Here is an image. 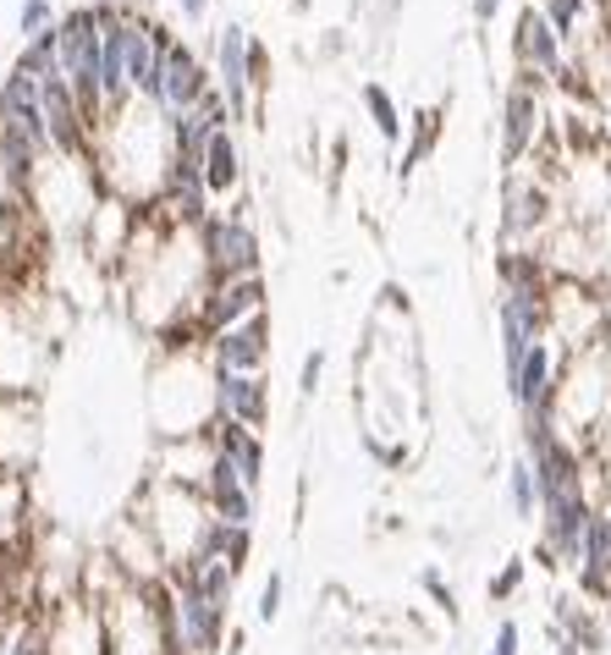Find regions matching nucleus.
I'll use <instances>...</instances> for the list:
<instances>
[{"label":"nucleus","mask_w":611,"mask_h":655,"mask_svg":"<svg viewBox=\"0 0 611 655\" xmlns=\"http://www.w3.org/2000/svg\"><path fill=\"white\" fill-rule=\"evenodd\" d=\"M154 612H160V634L171 655H215L226 645V606L204 601L193 584H176V595L160 601Z\"/></svg>","instance_id":"nucleus-1"},{"label":"nucleus","mask_w":611,"mask_h":655,"mask_svg":"<svg viewBox=\"0 0 611 655\" xmlns=\"http://www.w3.org/2000/svg\"><path fill=\"white\" fill-rule=\"evenodd\" d=\"M100 61H105V22H100V11H72L61 22V78H72V94H78L83 111H94L105 100Z\"/></svg>","instance_id":"nucleus-2"},{"label":"nucleus","mask_w":611,"mask_h":655,"mask_svg":"<svg viewBox=\"0 0 611 655\" xmlns=\"http://www.w3.org/2000/svg\"><path fill=\"white\" fill-rule=\"evenodd\" d=\"M204 270H210V287H226V282H243L254 276L259 265V243L248 232V221H204Z\"/></svg>","instance_id":"nucleus-3"},{"label":"nucleus","mask_w":611,"mask_h":655,"mask_svg":"<svg viewBox=\"0 0 611 655\" xmlns=\"http://www.w3.org/2000/svg\"><path fill=\"white\" fill-rule=\"evenodd\" d=\"M271 408L265 375H215L210 369V424H248L259 430Z\"/></svg>","instance_id":"nucleus-4"},{"label":"nucleus","mask_w":611,"mask_h":655,"mask_svg":"<svg viewBox=\"0 0 611 655\" xmlns=\"http://www.w3.org/2000/svg\"><path fill=\"white\" fill-rule=\"evenodd\" d=\"M271 326L265 315H254L248 326H232L210 336V369L215 375H265V352H271Z\"/></svg>","instance_id":"nucleus-5"},{"label":"nucleus","mask_w":611,"mask_h":655,"mask_svg":"<svg viewBox=\"0 0 611 655\" xmlns=\"http://www.w3.org/2000/svg\"><path fill=\"white\" fill-rule=\"evenodd\" d=\"M259 298H265L259 276H243V282L210 287V293H204V304H198V330L221 336V330H232V326H248V320L259 315Z\"/></svg>","instance_id":"nucleus-6"},{"label":"nucleus","mask_w":611,"mask_h":655,"mask_svg":"<svg viewBox=\"0 0 611 655\" xmlns=\"http://www.w3.org/2000/svg\"><path fill=\"white\" fill-rule=\"evenodd\" d=\"M100 22H105V61H100V89H105V105H122V100H128V89H133V72H128L133 22H122L111 6H100Z\"/></svg>","instance_id":"nucleus-7"},{"label":"nucleus","mask_w":611,"mask_h":655,"mask_svg":"<svg viewBox=\"0 0 611 655\" xmlns=\"http://www.w3.org/2000/svg\"><path fill=\"white\" fill-rule=\"evenodd\" d=\"M39 94H44V122H50V139L61 144V150H78L83 144V105H78V94H72V83L67 78H50V83H39Z\"/></svg>","instance_id":"nucleus-8"},{"label":"nucleus","mask_w":611,"mask_h":655,"mask_svg":"<svg viewBox=\"0 0 611 655\" xmlns=\"http://www.w3.org/2000/svg\"><path fill=\"white\" fill-rule=\"evenodd\" d=\"M198 100H204V72H198V61H193L187 44H171L165 50V105H176V116H182Z\"/></svg>","instance_id":"nucleus-9"},{"label":"nucleus","mask_w":611,"mask_h":655,"mask_svg":"<svg viewBox=\"0 0 611 655\" xmlns=\"http://www.w3.org/2000/svg\"><path fill=\"white\" fill-rule=\"evenodd\" d=\"M210 436H215V452H226V458L237 463L243 485L254 491L259 474H265V447H259V436H254L248 424H210Z\"/></svg>","instance_id":"nucleus-10"},{"label":"nucleus","mask_w":611,"mask_h":655,"mask_svg":"<svg viewBox=\"0 0 611 655\" xmlns=\"http://www.w3.org/2000/svg\"><path fill=\"white\" fill-rule=\"evenodd\" d=\"M182 584H193L204 601L215 606H232V590H237V567L226 556H187L182 562Z\"/></svg>","instance_id":"nucleus-11"},{"label":"nucleus","mask_w":611,"mask_h":655,"mask_svg":"<svg viewBox=\"0 0 611 655\" xmlns=\"http://www.w3.org/2000/svg\"><path fill=\"white\" fill-rule=\"evenodd\" d=\"M243 28H221V83L232 100V116L243 111V83H248V55H243Z\"/></svg>","instance_id":"nucleus-12"},{"label":"nucleus","mask_w":611,"mask_h":655,"mask_svg":"<svg viewBox=\"0 0 611 655\" xmlns=\"http://www.w3.org/2000/svg\"><path fill=\"white\" fill-rule=\"evenodd\" d=\"M518 44H523L529 61L557 66V33H551V22H546L540 11H523V22H518Z\"/></svg>","instance_id":"nucleus-13"},{"label":"nucleus","mask_w":611,"mask_h":655,"mask_svg":"<svg viewBox=\"0 0 611 655\" xmlns=\"http://www.w3.org/2000/svg\"><path fill=\"white\" fill-rule=\"evenodd\" d=\"M232 182H237V150H232L226 133H215L210 150H204V187H210V193H226Z\"/></svg>","instance_id":"nucleus-14"},{"label":"nucleus","mask_w":611,"mask_h":655,"mask_svg":"<svg viewBox=\"0 0 611 655\" xmlns=\"http://www.w3.org/2000/svg\"><path fill=\"white\" fill-rule=\"evenodd\" d=\"M529 127H534V100H529V89H518V94L507 100V161H512V155H523Z\"/></svg>","instance_id":"nucleus-15"},{"label":"nucleus","mask_w":611,"mask_h":655,"mask_svg":"<svg viewBox=\"0 0 611 655\" xmlns=\"http://www.w3.org/2000/svg\"><path fill=\"white\" fill-rule=\"evenodd\" d=\"M507 495H512V512H518V518H534V506H540V480H534V463H529V458L512 463Z\"/></svg>","instance_id":"nucleus-16"},{"label":"nucleus","mask_w":611,"mask_h":655,"mask_svg":"<svg viewBox=\"0 0 611 655\" xmlns=\"http://www.w3.org/2000/svg\"><path fill=\"white\" fill-rule=\"evenodd\" d=\"M364 105L375 111V127H380L386 139H397V127H403V122H397V105H391V94L369 83V89H364Z\"/></svg>","instance_id":"nucleus-17"},{"label":"nucleus","mask_w":611,"mask_h":655,"mask_svg":"<svg viewBox=\"0 0 611 655\" xmlns=\"http://www.w3.org/2000/svg\"><path fill=\"white\" fill-rule=\"evenodd\" d=\"M518 584H523V562H507V567H501V573L490 579V601H507V595H512Z\"/></svg>","instance_id":"nucleus-18"},{"label":"nucleus","mask_w":611,"mask_h":655,"mask_svg":"<svg viewBox=\"0 0 611 655\" xmlns=\"http://www.w3.org/2000/svg\"><path fill=\"white\" fill-rule=\"evenodd\" d=\"M276 612H282V573H271L259 590V623H276Z\"/></svg>","instance_id":"nucleus-19"},{"label":"nucleus","mask_w":611,"mask_h":655,"mask_svg":"<svg viewBox=\"0 0 611 655\" xmlns=\"http://www.w3.org/2000/svg\"><path fill=\"white\" fill-rule=\"evenodd\" d=\"M518 645H523L518 623H512V617H501V623H496V639H490V655H518Z\"/></svg>","instance_id":"nucleus-20"},{"label":"nucleus","mask_w":611,"mask_h":655,"mask_svg":"<svg viewBox=\"0 0 611 655\" xmlns=\"http://www.w3.org/2000/svg\"><path fill=\"white\" fill-rule=\"evenodd\" d=\"M44 22H50V6H44V0H22V33H28V39H39V33H44Z\"/></svg>","instance_id":"nucleus-21"},{"label":"nucleus","mask_w":611,"mask_h":655,"mask_svg":"<svg viewBox=\"0 0 611 655\" xmlns=\"http://www.w3.org/2000/svg\"><path fill=\"white\" fill-rule=\"evenodd\" d=\"M551 6V22H557V33L562 28H573V11H579V0H546Z\"/></svg>","instance_id":"nucleus-22"},{"label":"nucleus","mask_w":611,"mask_h":655,"mask_svg":"<svg viewBox=\"0 0 611 655\" xmlns=\"http://www.w3.org/2000/svg\"><path fill=\"white\" fill-rule=\"evenodd\" d=\"M319 375H325V352H308V358H304V391L319 386Z\"/></svg>","instance_id":"nucleus-23"},{"label":"nucleus","mask_w":611,"mask_h":655,"mask_svg":"<svg viewBox=\"0 0 611 655\" xmlns=\"http://www.w3.org/2000/svg\"><path fill=\"white\" fill-rule=\"evenodd\" d=\"M425 590H430V595H436V601H441V606L452 612V590L441 584V573H425Z\"/></svg>","instance_id":"nucleus-24"},{"label":"nucleus","mask_w":611,"mask_h":655,"mask_svg":"<svg viewBox=\"0 0 611 655\" xmlns=\"http://www.w3.org/2000/svg\"><path fill=\"white\" fill-rule=\"evenodd\" d=\"M11 259V232H6V221H0V265Z\"/></svg>","instance_id":"nucleus-25"},{"label":"nucleus","mask_w":611,"mask_h":655,"mask_svg":"<svg viewBox=\"0 0 611 655\" xmlns=\"http://www.w3.org/2000/svg\"><path fill=\"white\" fill-rule=\"evenodd\" d=\"M182 11H187V17H204V0H182Z\"/></svg>","instance_id":"nucleus-26"},{"label":"nucleus","mask_w":611,"mask_h":655,"mask_svg":"<svg viewBox=\"0 0 611 655\" xmlns=\"http://www.w3.org/2000/svg\"><path fill=\"white\" fill-rule=\"evenodd\" d=\"M496 6H501V0H473V11H479V17H490Z\"/></svg>","instance_id":"nucleus-27"},{"label":"nucleus","mask_w":611,"mask_h":655,"mask_svg":"<svg viewBox=\"0 0 611 655\" xmlns=\"http://www.w3.org/2000/svg\"><path fill=\"white\" fill-rule=\"evenodd\" d=\"M150 655H171V651H150Z\"/></svg>","instance_id":"nucleus-28"}]
</instances>
